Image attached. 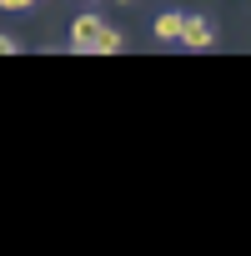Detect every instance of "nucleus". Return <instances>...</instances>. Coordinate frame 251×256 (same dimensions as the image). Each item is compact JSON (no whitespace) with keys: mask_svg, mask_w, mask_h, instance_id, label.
Wrapping results in <instances>:
<instances>
[{"mask_svg":"<svg viewBox=\"0 0 251 256\" xmlns=\"http://www.w3.org/2000/svg\"><path fill=\"white\" fill-rule=\"evenodd\" d=\"M80 6H90V0H80Z\"/></svg>","mask_w":251,"mask_h":256,"instance_id":"0eeeda50","label":"nucleus"},{"mask_svg":"<svg viewBox=\"0 0 251 256\" xmlns=\"http://www.w3.org/2000/svg\"><path fill=\"white\" fill-rule=\"evenodd\" d=\"M0 56H16V40L10 36H0Z\"/></svg>","mask_w":251,"mask_h":256,"instance_id":"423d86ee","label":"nucleus"},{"mask_svg":"<svg viewBox=\"0 0 251 256\" xmlns=\"http://www.w3.org/2000/svg\"><path fill=\"white\" fill-rule=\"evenodd\" d=\"M100 30H106V20L86 10V16H76V26H70V46H76V50H96Z\"/></svg>","mask_w":251,"mask_h":256,"instance_id":"f257e3e1","label":"nucleus"},{"mask_svg":"<svg viewBox=\"0 0 251 256\" xmlns=\"http://www.w3.org/2000/svg\"><path fill=\"white\" fill-rule=\"evenodd\" d=\"M181 20H186L181 10H166V16L156 20V40H181Z\"/></svg>","mask_w":251,"mask_h":256,"instance_id":"7ed1b4c3","label":"nucleus"},{"mask_svg":"<svg viewBox=\"0 0 251 256\" xmlns=\"http://www.w3.org/2000/svg\"><path fill=\"white\" fill-rule=\"evenodd\" d=\"M181 40H186L191 50H206V46L216 40V30H211V20H201V16H186V20H181Z\"/></svg>","mask_w":251,"mask_h":256,"instance_id":"f03ea898","label":"nucleus"},{"mask_svg":"<svg viewBox=\"0 0 251 256\" xmlns=\"http://www.w3.org/2000/svg\"><path fill=\"white\" fill-rule=\"evenodd\" d=\"M36 0H0V10H30Z\"/></svg>","mask_w":251,"mask_h":256,"instance_id":"39448f33","label":"nucleus"},{"mask_svg":"<svg viewBox=\"0 0 251 256\" xmlns=\"http://www.w3.org/2000/svg\"><path fill=\"white\" fill-rule=\"evenodd\" d=\"M96 50H100V56L120 50V30H110V26H106V30H100V40H96Z\"/></svg>","mask_w":251,"mask_h":256,"instance_id":"20e7f679","label":"nucleus"}]
</instances>
